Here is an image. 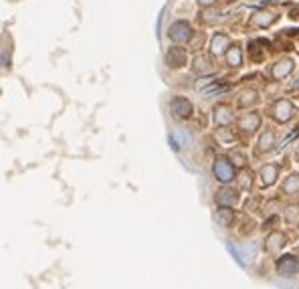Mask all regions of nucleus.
Returning <instances> with one entry per match:
<instances>
[{"instance_id":"f257e3e1","label":"nucleus","mask_w":299,"mask_h":289,"mask_svg":"<svg viewBox=\"0 0 299 289\" xmlns=\"http://www.w3.org/2000/svg\"><path fill=\"white\" fill-rule=\"evenodd\" d=\"M214 176H216L218 182L229 184V182L235 178V168H233V164H231L227 158H218V160L214 162Z\"/></svg>"},{"instance_id":"f03ea898","label":"nucleus","mask_w":299,"mask_h":289,"mask_svg":"<svg viewBox=\"0 0 299 289\" xmlns=\"http://www.w3.org/2000/svg\"><path fill=\"white\" fill-rule=\"evenodd\" d=\"M170 39L174 41V43H186V41H190L192 39V28H190V24L188 22H184V20H178V22H174L172 26H170Z\"/></svg>"},{"instance_id":"7ed1b4c3","label":"nucleus","mask_w":299,"mask_h":289,"mask_svg":"<svg viewBox=\"0 0 299 289\" xmlns=\"http://www.w3.org/2000/svg\"><path fill=\"white\" fill-rule=\"evenodd\" d=\"M277 273L279 275H295V273H299V261L291 255H283L277 261Z\"/></svg>"},{"instance_id":"20e7f679","label":"nucleus","mask_w":299,"mask_h":289,"mask_svg":"<svg viewBox=\"0 0 299 289\" xmlns=\"http://www.w3.org/2000/svg\"><path fill=\"white\" fill-rule=\"evenodd\" d=\"M170 110L178 118H190V114H192V105H190V101L186 97H174L170 101Z\"/></svg>"},{"instance_id":"39448f33","label":"nucleus","mask_w":299,"mask_h":289,"mask_svg":"<svg viewBox=\"0 0 299 289\" xmlns=\"http://www.w3.org/2000/svg\"><path fill=\"white\" fill-rule=\"evenodd\" d=\"M166 61H168V67H172V69H180V67H184V65H186V51H184V49L174 47V49H170V51H168Z\"/></svg>"},{"instance_id":"423d86ee","label":"nucleus","mask_w":299,"mask_h":289,"mask_svg":"<svg viewBox=\"0 0 299 289\" xmlns=\"http://www.w3.org/2000/svg\"><path fill=\"white\" fill-rule=\"evenodd\" d=\"M273 114H275V120H279V122H287V120L293 116V105H291L289 101H277Z\"/></svg>"},{"instance_id":"0eeeda50","label":"nucleus","mask_w":299,"mask_h":289,"mask_svg":"<svg viewBox=\"0 0 299 289\" xmlns=\"http://www.w3.org/2000/svg\"><path fill=\"white\" fill-rule=\"evenodd\" d=\"M259 124H261V118H259L257 114H247V116H243V118L239 120V126H241V130H245V132L257 130Z\"/></svg>"},{"instance_id":"6e6552de","label":"nucleus","mask_w":299,"mask_h":289,"mask_svg":"<svg viewBox=\"0 0 299 289\" xmlns=\"http://www.w3.org/2000/svg\"><path fill=\"white\" fill-rule=\"evenodd\" d=\"M231 120H233V116H231V107H227V105H218V107L214 110V122H216L218 126H227V124H231Z\"/></svg>"},{"instance_id":"1a4fd4ad","label":"nucleus","mask_w":299,"mask_h":289,"mask_svg":"<svg viewBox=\"0 0 299 289\" xmlns=\"http://www.w3.org/2000/svg\"><path fill=\"white\" fill-rule=\"evenodd\" d=\"M210 49H212L214 55H222V53L229 49V37H227V34H216V37L212 39Z\"/></svg>"},{"instance_id":"9d476101","label":"nucleus","mask_w":299,"mask_h":289,"mask_svg":"<svg viewBox=\"0 0 299 289\" xmlns=\"http://www.w3.org/2000/svg\"><path fill=\"white\" fill-rule=\"evenodd\" d=\"M291 69H293V63H291L289 59H283V61H279V63L273 67V77H275V79H281V77L289 75Z\"/></svg>"},{"instance_id":"9b49d317","label":"nucleus","mask_w":299,"mask_h":289,"mask_svg":"<svg viewBox=\"0 0 299 289\" xmlns=\"http://www.w3.org/2000/svg\"><path fill=\"white\" fill-rule=\"evenodd\" d=\"M237 192L235 190H231V188H222L220 192H218V196H216V200H218V204H227V206H231V204H235L237 202Z\"/></svg>"},{"instance_id":"f8f14e48","label":"nucleus","mask_w":299,"mask_h":289,"mask_svg":"<svg viewBox=\"0 0 299 289\" xmlns=\"http://www.w3.org/2000/svg\"><path fill=\"white\" fill-rule=\"evenodd\" d=\"M277 166L275 164H269V166H265L263 170H261V178H263V184L265 186H269V184H273L275 182V178H277Z\"/></svg>"},{"instance_id":"ddd939ff","label":"nucleus","mask_w":299,"mask_h":289,"mask_svg":"<svg viewBox=\"0 0 299 289\" xmlns=\"http://www.w3.org/2000/svg\"><path fill=\"white\" fill-rule=\"evenodd\" d=\"M275 14H271V12H259V14H255L253 16V24L255 26H269L271 22H275Z\"/></svg>"},{"instance_id":"4468645a","label":"nucleus","mask_w":299,"mask_h":289,"mask_svg":"<svg viewBox=\"0 0 299 289\" xmlns=\"http://www.w3.org/2000/svg\"><path fill=\"white\" fill-rule=\"evenodd\" d=\"M172 138H174V142H176L178 148H180V146H186V148L192 146V136H190L188 132H184V130H176V132L172 134Z\"/></svg>"},{"instance_id":"2eb2a0df","label":"nucleus","mask_w":299,"mask_h":289,"mask_svg":"<svg viewBox=\"0 0 299 289\" xmlns=\"http://www.w3.org/2000/svg\"><path fill=\"white\" fill-rule=\"evenodd\" d=\"M241 61H243L241 49H239V47H233V49L227 53V63H229L231 67H239V65H241Z\"/></svg>"},{"instance_id":"dca6fc26","label":"nucleus","mask_w":299,"mask_h":289,"mask_svg":"<svg viewBox=\"0 0 299 289\" xmlns=\"http://www.w3.org/2000/svg\"><path fill=\"white\" fill-rule=\"evenodd\" d=\"M194 69H196L198 73H210V61H208L206 57L198 55V57L194 59Z\"/></svg>"},{"instance_id":"f3484780","label":"nucleus","mask_w":299,"mask_h":289,"mask_svg":"<svg viewBox=\"0 0 299 289\" xmlns=\"http://www.w3.org/2000/svg\"><path fill=\"white\" fill-rule=\"evenodd\" d=\"M299 190V176H289L287 180H285V184H283V192H287V194H293V192H297Z\"/></svg>"},{"instance_id":"a211bd4d","label":"nucleus","mask_w":299,"mask_h":289,"mask_svg":"<svg viewBox=\"0 0 299 289\" xmlns=\"http://www.w3.org/2000/svg\"><path fill=\"white\" fill-rule=\"evenodd\" d=\"M273 142H275V134H273V132H267V134L261 136L259 148H261V150H269V148H273Z\"/></svg>"},{"instance_id":"6ab92c4d","label":"nucleus","mask_w":299,"mask_h":289,"mask_svg":"<svg viewBox=\"0 0 299 289\" xmlns=\"http://www.w3.org/2000/svg\"><path fill=\"white\" fill-rule=\"evenodd\" d=\"M218 221H220L222 227H229L231 221H233V210H229V208H220V210H218Z\"/></svg>"},{"instance_id":"aec40b11","label":"nucleus","mask_w":299,"mask_h":289,"mask_svg":"<svg viewBox=\"0 0 299 289\" xmlns=\"http://www.w3.org/2000/svg\"><path fill=\"white\" fill-rule=\"evenodd\" d=\"M257 101V93L255 91H245L243 93V99L239 101L241 105H249V103H255Z\"/></svg>"},{"instance_id":"412c9836","label":"nucleus","mask_w":299,"mask_h":289,"mask_svg":"<svg viewBox=\"0 0 299 289\" xmlns=\"http://www.w3.org/2000/svg\"><path fill=\"white\" fill-rule=\"evenodd\" d=\"M233 160H237V162H235L237 166H245V162H247V158H245L243 154H233Z\"/></svg>"},{"instance_id":"4be33fe9","label":"nucleus","mask_w":299,"mask_h":289,"mask_svg":"<svg viewBox=\"0 0 299 289\" xmlns=\"http://www.w3.org/2000/svg\"><path fill=\"white\" fill-rule=\"evenodd\" d=\"M198 2H200V6H212L216 0H198Z\"/></svg>"},{"instance_id":"5701e85b","label":"nucleus","mask_w":299,"mask_h":289,"mask_svg":"<svg viewBox=\"0 0 299 289\" xmlns=\"http://www.w3.org/2000/svg\"><path fill=\"white\" fill-rule=\"evenodd\" d=\"M297 156H299V152H297Z\"/></svg>"}]
</instances>
